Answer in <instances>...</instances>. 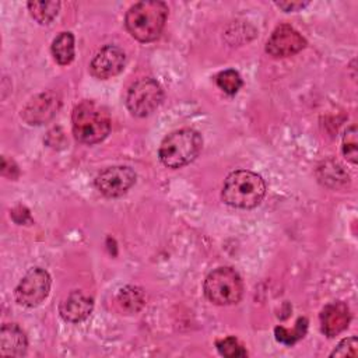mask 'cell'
Segmentation results:
<instances>
[{
  "instance_id": "7a4b0ae2",
  "label": "cell",
  "mask_w": 358,
  "mask_h": 358,
  "mask_svg": "<svg viewBox=\"0 0 358 358\" xmlns=\"http://www.w3.org/2000/svg\"><path fill=\"white\" fill-rule=\"evenodd\" d=\"M264 194L266 183L263 178L246 169L231 172L227 176L221 192V197L225 204L243 210L259 206Z\"/></svg>"
},
{
  "instance_id": "52a82bcc",
  "label": "cell",
  "mask_w": 358,
  "mask_h": 358,
  "mask_svg": "<svg viewBox=\"0 0 358 358\" xmlns=\"http://www.w3.org/2000/svg\"><path fill=\"white\" fill-rule=\"evenodd\" d=\"M50 289V277L41 267L31 268L15 287V301L27 308L38 306L43 302Z\"/></svg>"
},
{
  "instance_id": "ac0fdd59",
  "label": "cell",
  "mask_w": 358,
  "mask_h": 358,
  "mask_svg": "<svg viewBox=\"0 0 358 358\" xmlns=\"http://www.w3.org/2000/svg\"><path fill=\"white\" fill-rule=\"evenodd\" d=\"M306 329H308V320L305 317H299L292 330H288L282 326H277L274 329V334H275L277 341H280L285 345H292L305 336Z\"/></svg>"
},
{
  "instance_id": "9c48e42d",
  "label": "cell",
  "mask_w": 358,
  "mask_h": 358,
  "mask_svg": "<svg viewBox=\"0 0 358 358\" xmlns=\"http://www.w3.org/2000/svg\"><path fill=\"white\" fill-rule=\"evenodd\" d=\"M306 46L303 36L291 25L281 24L270 35L266 43V52L273 57L292 56Z\"/></svg>"
},
{
  "instance_id": "4fadbf2b",
  "label": "cell",
  "mask_w": 358,
  "mask_h": 358,
  "mask_svg": "<svg viewBox=\"0 0 358 358\" xmlns=\"http://www.w3.org/2000/svg\"><path fill=\"white\" fill-rule=\"evenodd\" d=\"M351 313L348 306L341 301L327 303L320 312V327L327 337H336L348 327Z\"/></svg>"
},
{
  "instance_id": "cb8c5ba5",
  "label": "cell",
  "mask_w": 358,
  "mask_h": 358,
  "mask_svg": "<svg viewBox=\"0 0 358 358\" xmlns=\"http://www.w3.org/2000/svg\"><path fill=\"white\" fill-rule=\"evenodd\" d=\"M277 7L282 8L284 11H298L301 8H303L305 6H308V1L302 3V1H280V3H275Z\"/></svg>"
},
{
  "instance_id": "7402d4cb",
  "label": "cell",
  "mask_w": 358,
  "mask_h": 358,
  "mask_svg": "<svg viewBox=\"0 0 358 358\" xmlns=\"http://www.w3.org/2000/svg\"><path fill=\"white\" fill-rule=\"evenodd\" d=\"M320 171H323V176H320V180H323L324 183H327L329 180H331V182H333L331 186H337L336 179H337L340 183L348 182V175L343 171L341 165H338L337 162H336V164L333 162L331 166H327V165L324 164V168H320Z\"/></svg>"
},
{
  "instance_id": "30bf717a",
  "label": "cell",
  "mask_w": 358,
  "mask_h": 358,
  "mask_svg": "<svg viewBox=\"0 0 358 358\" xmlns=\"http://www.w3.org/2000/svg\"><path fill=\"white\" fill-rule=\"evenodd\" d=\"M126 63L124 52L115 45L103 46L92 59L90 64V71L94 77L99 80H106L117 76Z\"/></svg>"
},
{
  "instance_id": "e0dca14e",
  "label": "cell",
  "mask_w": 358,
  "mask_h": 358,
  "mask_svg": "<svg viewBox=\"0 0 358 358\" xmlns=\"http://www.w3.org/2000/svg\"><path fill=\"white\" fill-rule=\"evenodd\" d=\"M59 1H29L28 10L39 24H49L59 13Z\"/></svg>"
},
{
  "instance_id": "7c38bea8",
  "label": "cell",
  "mask_w": 358,
  "mask_h": 358,
  "mask_svg": "<svg viewBox=\"0 0 358 358\" xmlns=\"http://www.w3.org/2000/svg\"><path fill=\"white\" fill-rule=\"evenodd\" d=\"M94 309V299L83 291H71L59 305V313L69 323H80L85 320Z\"/></svg>"
},
{
  "instance_id": "9a60e30c",
  "label": "cell",
  "mask_w": 358,
  "mask_h": 358,
  "mask_svg": "<svg viewBox=\"0 0 358 358\" xmlns=\"http://www.w3.org/2000/svg\"><path fill=\"white\" fill-rule=\"evenodd\" d=\"M52 55L55 60L66 66L74 59V36L71 32H60L52 42Z\"/></svg>"
},
{
  "instance_id": "277c9868",
  "label": "cell",
  "mask_w": 358,
  "mask_h": 358,
  "mask_svg": "<svg viewBox=\"0 0 358 358\" xmlns=\"http://www.w3.org/2000/svg\"><path fill=\"white\" fill-rule=\"evenodd\" d=\"M203 147V138L193 129H180L168 134L158 150L159 161L172 169L182 168L197 158Z\"/></svg>"
},
{
  "instance_id": "5b68a950",
  "label": "cell",
  "mask_w": 358,
  "mask_h": 358,
  "mask_svg": "<svg viewBox=\"0 0 358 358\" xmlns=\"http://www.w3.org/2000/svg\"><path fill=\"white\" fill-rule=\"evenodd\" d=\"M204 295L215 305H232L243 295L241 275L231 267H218L204 280Z\"/></svg>"
},
{
  "instance_id": "603a6c76",
  "label": "cell",
  "mask_w": 358,
  "mask_h": 358,
  "mask_svg": "<svg viewBox=\"0 0 358 358\" xmlns=\"http://www.w3.org/2000/svg\"><path fill=\"white\" fill-rule=\"evenodd\" d=\"M331 357H352L358 355V341L357 337H347L338 343L334 351L330 354Z\"/></svg>"
},
{
  "instance_id": "8fae6325",
  "label": "cell",
  "mask_w": 358,
  "mask_h": 358,
  "mask_svg": "<svg viewBox=\"0 0 358 358\" xmlns=\"http://www.w3.org/2000/svg\"><path fill=\"white\" fill-rule=\"evenodd\" d=\"M60 106V101L55 92H43L32 98L24 108L21 116L28 124H42L52 119Z\"/></svg>"
},
{
  "instance_id": "6da1fadb",
  "label": "cell",
  "mask_w": 358,
  "mask_h": 358,
  "mask_svg": "<svg viewBox=\"0 0 358 358\" xmlns=\"http://www.w3.org/2000/svg\"><path fill=\"white\" fill-rule=\"evenodd\" d=\"M168 7L164 1L145 0L131 6L124 17L130 35L140 42L155 41L165 25Z\"/></svg>"
},
{
  "instance_id": "ba28073f",
  "label": "cell",
  "mask_w": 358,
  "mask_h": 358,
  "mask_svg": "<svg viewBox=\"0 0 358 358\" xmlns=\"http://www.w3.org/2000/svg\"><path fill=\"white\" fill-rule=\"evenodd\" d=\"M134 183L136 172L124 165L105 168L95 178V187L106 197H120Z\"/></svg>"
},
{
  "instance_id": "ffe728a7",
  "label": "cell",
  "mask_w": 358,
  "mask_h": 358,
  "mask_svg": "<svg viewBox=\"0 0 358 358\" xmlns=\"http://www.w3.org/2000/svg\"><path fill=\"white\" fill-rule=\"evenodd\" d=\"M217 350L220 351L221 355L228 357V358L246 357L248 355L243 345L235 337H225L222 340H218L217 341Z\"/></svg>"
},
{
  "instance_id": "44dd1931",
  "label": "cell",
  "mask_w": 358,
  "mask_h": 358,
  "mask_svg": "<svg viewBox=\"0 0 358 358\" xmlns=\"http://www.w3.org/2000/svg\"><path fill=\"white\" fill-rule=\"evenodd\" d=\"M357 127L351 126L350 129L345 130L344 137H343V154L345 157L347 161H350L351 164H357Z\"/></svg>"
},
{
  "instance_id": "2e32d148",
  "label": "cell",
  "mask_w": 358,
  "mask_h": 358,
  "mask_svg": "<svg viewBox=\"0 0 358 358\" xmlns=\"http://www.w3.org/2000/svg\"><path fill=\"white\" fill-rule=\"evenodd\" d=\"M117 302L122 306V309H124L130 313L138 312L144 306V302H145L144 292L138 287L127 285L119 291Z\"/></svg>"
},
{
  "instance_id": "8992f818",
  "label": "cell",
  "mask_w": 358,
  "mask_h": 358,
  "mask_svg": "<svg viewBox=\"0 0 358 358\" xmlns=\"http://www.w3.org/2000/svg\"><path fill=\"white\" fill-rule=\"evenodd\" d=\"M164 91L161 85L150 77L133 83L126 94V106L131 115L144 117L151 115L162 102Z\"/></svg>"
},
{
  "instance_id": "d6986e66",
  "label": "cell",
  "mask_w": 358,
  "mask_h": 358,
  "mask_svg": "<svg viewBox=\"0 0 358 358\" xmlns=\"http://www.w3.org/2000/svg\"><path fill=\"white\" fill-rule=\"evenodd\" d=\"M215 83L228 95H235L242 87V78L239 73L232 69L218 73L215 77Z\"/></svg>"
},
{
  "instance_id": "5bb4252c",
  "label": "cell",
  "mask_w": 358,
  "mask_h": 358,
  "mask_svg": "<svg viewBox=\"0 0 358 358\" xmlns=\"http://www.w3.org/2000/svg\"><path fill=\"white\" fill-rule=\"evenodd\" d=\"M28 341L25 333L14 323L3 324L0 330V354L4 357H22Z\"/></svg>"
},
{
  "instance_id": "3957f363",
  "label": "cell",
  "mask_w": 358,
  "mask_h": 358,
  "mask_svg": "<svg viewBox=\"0 0 358 358\" xmlns=\"http://www.w3.org/2000/svg\"><path fill=\"white\" fill-rule=\"evenodd\" d=\"M73 134L84 144H96L110 133V116L108 110L92 101L78 103L71 115Z\"/></svg>"
}]
</instances>
